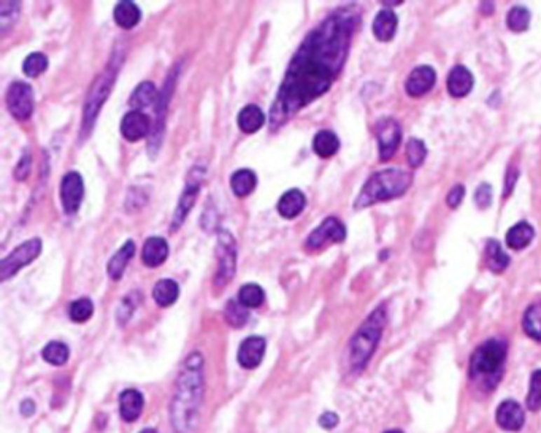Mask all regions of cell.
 <instances>
[{
    "label": "cell",
    "instance_id": "cell-1",
    "mask_svg": "<svg viewBox=\"0 0 541 433\" xmlns=\"http://www.w3.org/2000/svg\"><path fill=\"white\" fill-rule=\"evenodd\" d=\"M360 24L356 5L330 13L306 35L294 54L268 114L272 132L326 94L343 70L352 35Z\"/></svg>",
    "mask_w": 541,
    "mask_h": 433
},
{
    "label": "cell",
    "instance_id": "cell-2",
    "mask_svg": "<svg viewBox=\"0 0 541 433\" xmlns=\"http://www.w3.org/2000/svg\"><path fill=\"white\" fill-rule=\"evenodd\" d=\"M203 357L200 352H192L177 381L175 397L172 401V425L177 433H189L197 419L203 397Z\"/></svg>",
    "mask_w": 541,
    "mask_h": 433
},
{
    "label": "cell",
    "instance_id": "cell-3",
    "mask_svg": "<svg viewBox=\"0 0 541 433\" xmlns=\"http://www.w3.org/2000/svg\"><path fill=\"white\" fill-rule=\"evenodd\" d=\"M123 61H124V53L115 50V53L111 54L110 61L107 62L104 70L95 76L91 88H89L86 100H84V106H83V119H81V132H80L81 140L91 135L102 106H104L107 99L110 97L111 89L115 86L119 70H121Z\"/></svg>",
    "mask_w": 541,
    "mask_h": 433
},
{
    "label": "cell",
    "instance_id": "cell-4",
    "mask_svg": "<svg viewBox=\"0 0 541 433\" xmlns=\"http://www.w3.org/2000/svg\"><path fill=\"white\" fill-rule=\"evenodd\" d=\"M413 183V175L402 168H386L371 175L354 202V208H369L378 202L392 200L395 197L404 195Z\"/></svg>",
    "mask_w": 541,
    "mask_h": 433
},
{
    "label": "cell",
    "instance_id": "cell-5",
    "mask_svg": "<svg viewBox=\"0 0 541 433\" xmlns=\"http://www.w3.org/2000/svg\"><path fill=\"white\" fill-rule=\"evenodd\" d=\"M388 324V312L384 306H378L362 322L350 341V366L352 371H362L370 362Z\"/></svg>",
    "mask_w": 541,
    "mask_h": 433
},
{
    "label": "cell",
    "instance_id": "cell-6",
    "mask_svg": "<svg viewBox=\"0 0 541 433\" xmlns=\"http://www.w3.org/2000/svg\"><path fill=\"white\" fill-rule=\"evenodd\" d=\"M507 343L498 338H492L479 345L470 359L472 380H483L489 384H497L502 375L505 359H507Z\"/></svg>",
    "mask_w": 541,
    "mask_h": 433
},
{
    "label": "cell",
    "instance_id": "cell-7",
    "mask_svg": "<svg viewBox=\"0 0 541 433\" xmlns=\"http://www.w3.org/2000/svg\"><path fill=\"white\" fill-rule=\"evenodd\" d=\"M216 257H218V268L213 276V287L214 291H222L237 272V242L231 232L219 231Z\"/></svg>",
    "mask_w": 541,
    "mask_h": 433
},
{
    "label": "cell",
    "instance_id": "cell-8",
    "mask_svg": "<svg viewBox=\"0 0 541 433\" xmlns=\"http://www.w3.org/2000/svg\"><path fill=\"white\" fill-rule=\"evenodd\" d=\"M178 71L179 69H173L170 74H168L167 80L164 83V88L159 92V99L158 104H156V124L154 129L151 132V140L148 143V151L151 154V158H154L158 154L159 148H160V142H162V135H164V129H165V116H167V108L168 104H170V99L173 95V91H175V84L178 80Z\"/></svg>",
    "mask_w": 541,
    "mask_h": 433
},
{
    "label": "cell",
    "instance_id": "cell-9",
    "mask_svg": "<svg viewBox=\"0 0 541 433\" xmlns=\"http://www.w3.org/2000/svg\"><path fill=\"white\" fill-rule=\"evenodd\" d=\"M203 177H205V170H203V168H200V167H194L189 172V178H188V181H186V186L182 192V195H179L175 213H173L172 226H170L172 232H177L178 228L184 224V221H186V218H188V214L191 213V209L194 208L196 202H197V197H198V194H200Z\"/></svg>",
    "mask_w": 541,
    "mask_h": 433
},
{
    "label": "cell",
    "instance_id": "cell-10",
    "mask_svg": "<svg viewBox=\"0 0 541 433\" xmlns=\"http://www.w3.org/2000/svg\"><path fill=\"white\" fill-rule=\"evenodd\" d=\"M41 254V240L31 238L27 242L21 243L18 248L10 252L7 257L0 262V281L5 282L15 276L22 267H27L35 259Z\"/></svg>",
    "mask_w": 541,
    "mask_h": 433
},
{
    "label": "cell",
    "instance_id": "cell-11",
    "mask_svg": "<svg viewBox=\"0 0 541 433\" xmlns=\"http://www.w3.org/2000/svg\"><path fill=\"white\" fill-rule=\"evenodd\" d=\"M5 104L16 121H27L34 113V89L24 81H13L7 89Z\"/></svg>",
    "mask_w": 541,
    "mask_h": 433
},
{
    "label": "cell",
    "instance_id": "cell-12",
    "mask_svg": "<svg viewBox=\"0 0 541 433\" xmlns=\"http://www.w3.org/2000/svg\"><path fill=\"white\" fill-rule=\"evenodd\" d=\"M346 238V227L338 218H326L320 227L313 231L305 242V248L308 251H320L330 243H341Z\"/></svg>",
    "mask_w": 541,
    "mask_h": 433
},
{
    "label": "cell",
    "instance_id": "cell-13",
    "mask_svg": "<svg viewBox=\"0 0 541 433\" xmlns=\"http://www.w3.org/2000/svg\"><path fill=\"white\" fill-rule=\"evenodd\" d=\"M375 135L380 149V159L389 160L395 154L402 140V128L397 119L384 116L375 124Z\"/></svg>",
    "mask_w": 541,
    "mask_h": 433
},
{
    "label": "cell",
    "instance_id": "cell-14",
    "mask_svg": "<svg viewBox=\"0 0 541 433\" xmlns=\"http://www.w3.org/2000/svg\"><path fill=\"white\" fill-rule=\"evenodd\" d=\"M84 197V183L78 172H69L61 181V203L67 214H75L81 207Z\"/></svg>",
    "mask_w": 541,
    "mask_h": 433
},
{
    "label": "cell",
    "instance_id": "cell-15",
    "mask_svg": "<svg viewBox=\"0 0 541 433\" xmlns=\"http://www.w3.org/2000/svg\"><path fill=\"white\" fill-rule=\"evenodd\" d=\"M151 119L148 114L138 110H132L124 114L121 121V135L130 143H135L151 134Z\"/></svg>",
    "mask_w": 541,
    "mask_h": 433
},
{
    "label": "cell",
    "instance_id": "cell-16",
    "mask_svg": "<svg viewBox=\"0 0 541 433\" xmlns=\"http://www.w3.org/2000/svg\"><path fill=\"white\" fill-rule=\"evenodd\" d=\"M495 420L500 429L507 432H518L526 422V414L518 401L505 400L497 408Z\"/></svg>",
    "mask_w": 541,
    "mask_h": 433
},
{
    "label": "cell",
    "instance_id": "cell-17",
    "mask_svg": "<svg viewBox=\"0 0 541 433\" xmlns=\"http://www.w3.org/2000/svg\"><path fill=\"white\" fill-rule=\"evenodd\" d=\"M267 343L262 336H248L238 348V364L246 370L257 369L266 354Z\"/></svg>",
    "mask_w": 541,
    "mask_h": 433
},
{
    "label": "cell",
    "instance_id": "cell-18",
    "mask_svg": "<svg viewBox=\"0 0 541 433\" xmlns=\"http://www.w3.org/2000/svg\"><path fill=\"white\" fill-rule=\"evenodd\" d=\"M437 80L435 70L430 65H419L406 78L405 89L411 97H420L434 88Z\"/></svg>",
    "mask_w": 541,
    "mask_h": 433
},
{
    "label": "cell",
    "instance_id": "cell-19",
    "mask_svg": "<svg viewBox=\"0 0 541 433\" xmlns=\"http://www.w3.org/2000/svg\"><path fill=\"white\" fill-rule=\"evenodd\" d=\"M474 84V78L472 75V71L468 70L464 65H456V67L449 71L448 75V92L453 95L456 99L465 97L472 92Z\"/></svg>",
    "mask_w": 541,
    "mask_h": 433
},
{
    "label": "cell",
    "instance_id": "cell-20",
    "mask_svg": "<svg viewBox=\"0 0 541 433\" xmlns=\"http://www.w3.org/2000/svg\"><path fill=\"white\" fill-rule=\"evenodd\" d=\"M145 406V399L135 389H125L119 395V413L125 422H135Z\"/></svg>",
    "mask_w": 541,
    "mask_h": 433
},
{
    "label": "cell",
    "instance_id": "cell-21",
    "mask_svg": "<svg viewBox=\"0 0 541 433\" xmlns=\"http://www.w3.org/2000/svg\"><path fill=\"white\" fill-rule=\"evenodd\" d=\"M168 243L162 237H149L142 251V261L149 268L162 266L168 257Z\"/></svg>",
    "mask_w": 541,
    "mask_h": 433
},
{
    "label": "cell",
    "instance_id": "cell-22",
    "mask_svg": "<svg viewBox=\"0 0 541 433\" xmlns=\"http://www.w3.org/2000/svg\"><path fill=\"white\" fill-rule=\"evenodd\" d=\"M305 207L306 198L303 192L300 189H289L280 197L276 209L285 219H296L303 212Z\"/></svg>",
    "mask_w": 541,
    "mask_h": 433
},
{
    "label": "cell",
    "instance_id": "cell-23",
    "mask_svg": "<svg viewBox=\"0 0 541 433\" xmlns=\"http://www.w3.org/2000/svg\"><path fill=\"white\" fill-rule=\"evenodd\" d=\"M134 254H135V243L132 242V240H129V242H125L121 248L118 249L116 254L108 261L107 273L110 276V280L119 281L123 278L125 268H128Z\"/></svg>",
    "mask_w": 541,
    "mask_h": 433
},
{
    "label": "cell",
    "instance_id": "cell-24",
    "mask_svg": "<svg viewBox=\"0 0 541 433\" xmlns=\"http://www.w3.org/2000/svg\"><path fill=\"white\" fill-rule=\"evenodd\" d=\"M237 124L238 129L245 132V134H256L266 124V114L257 105L249 104L242 108V111L238 113Z\"/></svg>",
    "mask_w": 541,
    "mask_h": 433
},
{
    "label": "cell",
    "instance_id": "cell-25",
    "mask_svg": "<svg viewBox=\"0 0 541 433\" xmlns=\"http://www.w3.org/2000/svg\"><path fill=\"white\" fill-rule=\"evenodd\" d=\"M397 22H399L397 15L390 8L378 11L374 21V35L380 41H390L395 35Z\"/></svg>",
    "mask_w": 541,
    "mask_h": 433
},
{
    "label": "cell",
    "instance_id": "cell-26",
    "mask_svg": "<svg viewBox=\"0 0 541 433\" xmlns=\"http://www.w3.org/2000/svg\"><path fill=\"white\" fill-rule=\"evenodd\" d=\"M179 297V286L175 280H159L153 287V298L160 308H168Z\"/></svg>",
    "mask_w": 541,
    "mask_h": 433
},
{
    "label": "cell",
    "instance_id": "cell-27",
    "mask_svg": "<svg viewBox=\"0 0 541 433\" xmlns=\"http://www.w3.org/2000/svg\"><path fill=\"white\" fill-rule=\"evenodd\" d=\"M340 138L332 130H320L313 138V151L322 159H329L338 153Z\"/></svg>",
    "mask_w": 541,
    "mask_h": 433
},
{
    "label": "cell",
    "instance_id": "cell-28",
    "mask_svg": "<svg viewBox=\"0 0 541 433\" xmlns=\"http://www.w3.org/2000/svg\"><path fill=\"white\" fill-rule=\"evenodd\" d=\"M158 99H159V92L156 91L154 84L151 81H143L138 84L135 91L132 92L129 105L132 110L142 111L143 108H148L158 104Z\"/></svg>",
    "mask_w": 541,
    "mask_h": 433
},
{
    "label": "cell",
    "instance_id": "cell-29",
    "mask_svg": "<svg viewBox=\"0 0 541 433\" xmlns=\"http://www.w3.org/2000/svg\"><path fill=\"white\" fill-rule=\"evenodd\" d=\"M113 20L121 29L130 31L142 20V11L134 2H119L113 10Z\"/></svg>",
    "mask_w": 541,
    "mask_h": 433
},
{
    "label": "cell",
    "instance_id": "cell-30",
    "mask_svg": "<svg viewBox=\"0 0 541 433\" xmlns=\"http://www.w3.org/2000/svg\"><path fill=\"white\" fill-rule=\"evenodd\" d=\"M535 237L533 227L526 221H521L518 224L513 226L507 233V245L511 249H524L532 243Z\"/></svg>",
    "mask_w": 541,
    "mask_h": 433
},
{
    "label": "cell",
    "instance_id": "cell-31",
    "mask_svg": "<svg viewBox=\"0 0 541 433\" xmlns=\"http://www.w3.org/2000/svg\"><path fill=\"white\" fill-rule=\"evenodd\" d=\"M256 186H257V177L254 172L249 170V168L237 170L231 178V188L233 191V194L240 198L248 197L249 194H252V191L256 189Z\"/></svg>",
    "mask_w": 541,
    "mask_h": 433
},
{
    "label": "cell",
    "instance_id": "cell-32",
    "mask_svg": "<svg viewBox=\"0 0 541 433\" xmlns=\"http://www.w3.org/2000/svg\"><path fill=\"white\" fill-rule=\"evenodd\" d=\"M486 263H488V268L494 273H502L509 266V257L502 249L497 240H489L488 245H486Z\"/></svg>",
    "mask_w": 541,
    "mask_h": 433
},
{
    "label": "cell",
    "instance_id": "cell-33",
    "mask_svg": "<svg viewBox=\"0 0 541 433\" xmlns=\"http://www.w3.org/2000/svg\"><path fill=\"white\" fill-rule=\"evenodd\" d=\"M238 302L248 310L259 308V306H262V303L266 302V292H263V289L259 284L249 282V284L240 287Z\"/></svg>",
    "mask_w": 541,
    "mask_h": 433
},
{
    "label": "cell",
    "instance_id": "cell-34",
    "mask_svg": "<svg viewBox=\"0 0 541 433\" xmlns=\"http://www.w3.org/2000/svg\"><path fill=\"white\" fill-rule=\"evenodd\" d=\"M522 327L530 338L541 341V302L528 306L522 319Z\"/></svg>",
    "mask_w": 541,
    "mask_h": 433
},
{
    "label": "cell",
    "instance_id": "cell-35",
    "mask_svg": "<svg viewBox=\"0 0 541 433\" xmlns=\"http://www.w3.org/2000/svg\"><path fill=\"white\" fill-rule=\"evenodd\" d=\"M41 356L46 360L48 364L51 365H64L67 364V360L70 357V350L65 343L61 341H51L43 348L41 351Z\"/></svg>",
    "mask_w": 541,
    "mask_h": 433
},
{
    "label": "cell",
    "instance_id": "cell-36",
    "mask_svg": "<svg viewBox=\"0 0 541 433\" xmlns=\"http://www.w3.org/2000/svg\"><path fill=\"white\" fill-rule=\"evenodd\" d=\"M224 317L229 326L243 327L249 317V310L238 302V300H229L224 308Z\"/></svg>",
    "mask_w": 541,
    "mask_h": 433
},
{
    "label": "cell",
    "instance_id": "cell-37",
    "mask_svg": "<svg viewBox=\"0 0 541 433\" xmlns=\"http://www.w3.org/2000/svg\"><path fill=\"white\" fill-rule=\"evenodd\" d=\"M94 315V303L89 298H78L69 306L70 319L78 324L89 321Z\"/></svg>",
    "mask_w": 541,
    "mask_h": 433
},
{
    "label": "cell",
    "instance_id": "cell-38",
    "mask_svg": "<svg viewBox=\"0 0 541 433\" xmlns=\"http://www.w3.org/2000/svg\"><path fill=\"white\" fill-rule=\"evenodd\" d=\"M48 69V57L43 53H31L24 59L22 71L29 78H37Z\"/></svg>",
    "mask_w": 541,
    "mask_h": 433
},
{
    "label": "cell",
    "instance_id": "cell-39",
    "mask_svg": "<svg viewBox=\"0 0 541 433\" xmlns=\"http://www.w3.org/2000/svg\"><path fill=\"white\" fill-rule=\"evenodd\" d=\"M527 410L537 413L541 410V370H535L530 376V387L526 397Z\"/></svg>",
    "mask_w": 541,
    "mask_h": 433
},
{
    "label": "cell",
    "instance_id": "cell-40",
    "mask_svg": "<svg viewBox=\"0 0 541 433\" xmlns=\"http://www.w3.org/2000/svg\"><path fill=\"white\" fill-rule=\"evenodd\" d=\"M507 24L513 32L527 31L528 24H530V11L526 7H513L508 13Z\"/></svg>",
    "mask_w": 541,
    "mask_h": 433
},
{
    "label": "cell",
    "instance_id": "cell-41",
    "mask_svg": "<svg viewBox=\"0 0 541 433\" xmlns=\"http://www.w3.org/2000/svg\"><path fill=\"white\" fill-rule=\"evenodd\" d=\"M21 4L20 2H0V27H2V35L7 34L20 15Z\"/></svg>",
    "mask_w": 541,
    "mask_h": 433
},
{
    "label": "cell",
    "instance_id": "cell-42",
    "mask_svg": "<svg viewBox=\"0 0 541 433\" xmlns=\"http://www.w3.org/2000/svg\"><path fill=\"white\" fill-rule=\"evenodd\" d=\"M427 158V148L423 140L419 138H410L406 143V159L408 164L413 168H418L424 164Z\"/></svg>",
    "mask_w": 541,
    "mask_h": 433
},
{
    "label": "cell",
    "instance_id": "cell-43",
    "mask_svg": "<svg viewBox=\"0 0 541 433\" xmlns=\"http://www.w3.org/2000/svg\"><path fill=\"white\" fill-rule=\"evenodd\" d=\"M31 168H32V156H31V151L26 149L15 168V178L18 181H24V179H27L29 175H31Z\"/></svg>",
    "mask_w": 541,
    "mask_h": 433
},
{
    "label": "cell",
    "instance_id": "cell-44",
    "mask_svg": "<svg viewBox=\"0 0 541 433\" xmlns=\"http://www.w3.org/2000/svg\"><path fill=\"white\" fill-rule=\"evenodd\" d=\"M134 296H135V294H129V296L123 300L121 305H119V308H118V321H119V324H125V322L130 319L132 312H134L135 305L138 302V298L134 300L135 298Z\"/></svg>",
    "mask_w": 541,
    "mask_h": 433
},
{
    "label": "cell",
    "instance_id": "cell-45",
    "mask_svg": "<svg viewBox=\"0 0 541 433\" xmlns=\"http://www.w3.org/2000/svg\"><path fill=\"white\" fill-rule=\"evenodd\" d=\"M474 202L479 208H488L492 202V188L488 183H483L474 192Z\"/></svg>",
    "mask_w": 541,
    "mask_h": 433
},
{
    "label": "cell",
    "instance_id": "cell-46",
    "mask_svg": "<svg viewBox=\"0 0 541 433\" xmlns=\"http://www.w3.org/2000/svg\"><path fill=\"white\" fill-rule=\"evenodd\" d=\"M464 197H465V188L462 184H456L454 188L448 192L446 203L449 205V208H458L462 203V200H464Z\"/></svg>",
    "mask_w": 541,
    "mask_h": 433
},
{
    "label": "cell",
    "instance_id": "cell-47",
    "mask_svg": "<svg viewBox=\"0 0 541 433\" xmlns=\"http://www.w3.org/2000/svg\"><path fill=\"white\" fill-rule=\"evenodd\" d=\"M518 177H519L518 168L509 167L508 172H507V177H505V191H503L505 197H509L511 192L514 191V186H516V181H518Z\"/></svg>",
    "mask_w": 541,
    "mask_h": 433
},
{
    "label": "cell",
    "instance_id": "cell-48",
    "mask_svg": "<svg viewBox=\"0 0 541 433\" xmlns=\"http://www.w3.org/2000/svg\"><path fill=\"white\" fill-rule=\"evenodd\" d=\"M338 422H340L338 416H336L335 413H330V411L329 413H324L322 416L320 418V425L322 427V429H326V430L335 429V427L338 425Z\"/></svg>",
    "mask_w": 541,
    "mask_h": 433
},
{
    "label": "cell",
    "instance_id": "cell-49",
    "mask_svg": "<svg viewBox=\"0 0 541 433\" xmlns=\"http://www.w3.org/2000/svg\"><path fill=\"white\" fill-rule=\"evenodd\" d=\"M20 411H21V414H22L24 418H31L32 414L35 413V405H34V401H32V400H24V401L21 403Z\"/></svg>",
    "mask_w": 541,
    "mask_h": 433
},
{
    "label": "cell",
    "instance_id": "cell-50",
    "mask_svg": "<svg viewBox=\"0 0 541 433\" xmlns=\"http://www.w3.org/2000/svg\"><path fill=\"white\" fill-rule=\"evenodd\" d=\"M384 433H404L402 430H397V429H392V430H386Z\"/></svg>",
    "mask_w": 541,
    "mask_h": 433
},
{
    "label": "cell",
    "instance_id": "cell-51",
    "mask_svg": "<svg viewBox=\"0 0 541 433\" xmlns=\"http://www.w3.org/2000/svg\"><path fill=\"white\" fill-rule=\"evenodd\" d=\"M140 433H158V432H156V430H153V429H145V430H143V432H140Z\"/></svg>",
    "mask_w": 541,
    "mask_h": 433
}]
</instances>
